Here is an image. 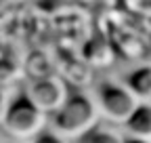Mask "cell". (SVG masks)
I'll use <instances>...</instances> for the list:
<instances>
[{
  "label": "cell",
  "mask_w": 151,
  "mask_h": 143,
  "mask_svg": "<svg viewBox=\"0 0 151 143\" xmlns=\"http://www.w3.org/2000/svg\"><path fill=\"white\" fill-rule=\"evenodd\" d=\"M99 120L101 114L90 88H69L65 101L48 116V126L73 141Z\"/></svg>",
  "instance_id": "1"
},
{
  "label": "cell",
  "mask_w": 151,
  "mask_h": 143,
  "mask_svg": "<svg viewBox=\"0 0 151 143\" xmlns=\"http://www.w3.org/2000/svg\"><path fill=\"white\" fill-rule=\"evenodd\" d=\"M44 126H48V114H44L38 107L27 93L21 88H11V97L6 112L0 122V131L9 139H23L29 141L36 133H40Z\"/></svg>",
  "instance_id": "2"
},
{
  "label": "cell",
  "mask_w": 151,
  "mask_h": 143,
  "mask_svg": "<svg viewBox=\"0 0 151 143\" xmlns=\"http://www.w3.org/2000/svg\"><path fill=\"white\" fill-rule=\"evenodd\" d=\"M90 93L97 101L101 118L113 124H120V126L139 103V97L130 91L122 78L109 76V74L94 80L90 86Z\"/></svg>",
  "instance_id": "3"
},
{
  "label": "cell",
  "mask_w": 151,
  "mask_h": 143,
  "mask_svg": "<svg viewBox=\"0 0 151 143\" xmlns=\"http://www.w3.org/2000/svg\"><path fill=\"white\" fill-rule=\"evenodd\" d=\"M23 91L27 93V97L40 107L44 114L50 116L57 107L65 101V97L69 93V84L55 72V74H48V76H42V78L25 80Z\"/></svg>",
  "instance_id": "4"
},
{
  "label": "cell",
  "mask_w": 151,
  "mask_h": 143,
  "mask_svg": "<svg viewBox=\"0 0 151 143\" xmlns=\"http://www.w3.org/2000/svg\"><path fill=\"white\" fill-rule=\"evenodd\" d=\"M120 78L139 99H151V59L132 63Z\"/></svg>",
  "instance_id": "5"
},
{
  "label": "cell",
  "mask_w": 151,
  "mask_h": 143,
  "mask_svg": "<svg viewBox=\"0 0 151 143\" xmlns=\"http://www.w3.org/2000/svg\"><path fill=\"white\" fill-rule=\"evenodd\" d=\"M124 135L151 139V99H139L130 116L122 122Z\"/></svg>",
  "instance_id": "6"
},
{
  "label": "cell",
  "mask_w": 151,
  "mask_h": 143,
  "mask_svg": "<svg viewBox=\"0 0 151 143\" xmlns=\"http://www.w3.org/2000/svg\"><path fill=\"white\" fill-rule=\"evenodd\" d=\"M124 137L126 135L120 124H113L101 118L88 131H84L78 139H73V143H124Z\"/></svg>",
  "instance_id": "7"
},
{
  "label": "cell",
  "mask_w": 151,
  "mask_h": 143,
  "mask_svg": "<svg viewBox=\"0 0 151 143\" xmlns=\"http://www.w3.org/2000/svg\"><path fill=\"white\" fill-rule=\"evenodd\" d=\"M21 67H23V74H25L27 80L42 78V76H48V74H55V72H57V67L52 63V57L48 55L46 51H42V48L32 51L27 55V59L21 63Z\"/></svg>",
  "instance_id": "8"
},
{
  "label": "cell",
  "mask_w": 151,
  "mask_h": 143,
  "mask_svg": "<svg viewBox=\"0 0 151 143\" xmlns=\"http://www.w3.org/2000/svg\"><path fill=\"white\" fill-rule=\"evenodd\" d=\"M29 143H73V141L67 139V137L61 135V133H57V131L50 129V126H44L40 133H36V135L29 139Z\"/></svg>",
  "instance_id": "9"
},
{
  "label": "cell",
  "mask_w": 151,
  "mask_h": 143,
  "mask_svg": "<svg viewBox=\"0 0 151 143\" xmlns=\"http://www.w3.org/2000/svg\"><path fill=\"white\" fill-rule=\"evenodd\" d=\"M9 97H11V88L0 84V122H2V116L6 112V105H9Z\"/></svg>",
  "instance_id": "10"
},
{
  "label": "cell",
  "mask_w": 151,
  "mask_h": 143,
  "mask_svg": "<svg viewBox=\"0 0 151 143\" xmlns=\"http://www.w3.org/2000/svg\"><path fill=\"white\" fill-rule=\"evenodd\" d=\"M124 143H151V139H143V137H134V135H126Z\"/></svg>",
  "instance_id": "11"
},
{
  "label": "cell",
  "mask_w": 151,
  "mask_h": 143,
  "mask_svg": "<svg viewBox=\"0 0 151 143\" xmlns=\"http://www.w3.org/2000/svg\"><path fill=\"white\" fill-rule=\"evenodd\" d=\"M2 143H29V141H23V139H9V137H4Z\"/></svg>",
  "instance_id": "12"
},
{
  "label": "cell",
  "mask_w": 151,
  "mask_h": 143,
  "mask_svg": "<svg viewBox=\"0 0 151 143\" xmlns=\"http://www.w3.org/2000/svg\"><path fill=\"white\" fill-rule=\"evenodd\" d=\"M4 141V135H2V131H0V143H2Z\"/></svg>",
  "instance_id": "13"
},
{
  "label": "cell",
  "mask_w": 151,
  "mask_h": 143,
  "mask_svg": "<svg viewBox=\"0 0 151 143\" xmlns=\"http://www.w3.org/2000/svg\"><path fill=\"white\" fill-rule=\"evenodd\" d=\"M149 44H151V34H149Z\"/></svg>",
  "instance_id": "14"
}]
</instances>
